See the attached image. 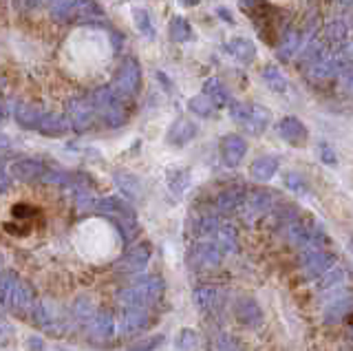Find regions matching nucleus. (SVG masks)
I'll return each mask as SVG.
<instances>
[{"instance_id":"nucleus-20","label":"nucleus","mask_w":353,"mask_h":351,"mask_svg":"<svg viewBox=\"0 0 353 351\" xmlns=\"http://www.w3.org/2000/svg\"><path fill=\"white\" fill-rule=\"evenodd\" d=\"M234 316H236V321L241 325H245L250 329L254 327H259L263 323V312H261V307L259 303L250 299V296H243V299H239L234 303Z\"/></svg>"},{"instance_id":"nucleus-22","label":"nucleus","mask_w":353,"mask_h":351,"mask_svg":"<svg viewBox=\"0 0 353 351\" xmlns=\"http://www.w3.org/2000/svg\"><path fill=\"white\" fill-rule=\"evenodd\" d=\"M245 188L243 185H230V188H223L219 194H216V199H214V205H216V210L221 214H232V212H236L243 199H245Z\"/></svg>"},{"instance_id":"nucleus-39","label":"nucleus","mask_w":353,"mask_h":351,"mask_svg":"<svg viewBox=\"0 0 353 351\" xmlns=\"http://www.w3.org/2000/svg\"><path fill=\"white\" fill-rule=\"evenodd\" d=\"M95 312H97V310H95L93 301H91V299H86V296H82V299H77L75 305H73V316H75L80 323H84V325H86L88 321H91Z\"/></svg>"},{"instance_id":"nucleus-33","label":"nucleus","mask_w":353,"mask_h":351,"mask_svg":"<svg viewBox=\"0 0 353 351\" xmlns=\"http://www.w3.org/2000/svg\"><path fill=\"white\" fill-rule=\"evenodd\" d=\"M336 71L338 69H336L334 58H331V56H323V58H318L316 62L309 64V75H312L314 80H320V82L334 78Z\"/></svg>"},{"instance_id":"nucleus-53","label":"nucleus","mask_w":353,"mask_h":351,"mask_svg":"<svg viewBox=\"0 0 353 351\" xmlns=\"http://www.w3.org/2000/svg\"><path fill=\"white\" fill-rule=\"evenodd\" d=\"M7 117V111H5V106L3 104H0V122H3V119Z\"/></svg>"},{"instance_id":"nucleus-26","label":"nucleus","mask_w":353,"mask_h":351,"mask_svg":"<svg viewBox=\"0 0 353 351\" xmlns=\"http://www.w3.org/2000/svg\"><path fill=\"white\" fill-rule=\"evenodd\" d=\"M351 312H353V292H342L327 305L325 321L327 323H338L345 316H349Z\"/></svg>"},{"instance_id":"nucleus-2","label":"nucleus","mask_w":353,"mask_h":351,"mask_svg":"<svg viewBox=\"0 0 353 351\" xmlns=\"http://www.w3.org/2000/svg\"><path fill=\"white\" fill-rule=\"evenodd\" d=\"M36 296H33V288L22 281L16 272H0V305L7 307L11 312L25 314L31 312L36 305Z\"/></svg>"},{"instance_id":"nucleus-5","label":"nucleus","mask_w":353,"mask_h":351,"mask_svg":"<svg viewBox=\"0 0 353 351\" xmlns=\"http://www.w3.org/2000/svg\"><path fill=\"white\" fill-rule=\"evenodd\" d=\"M51 16L58 23L82 25L93 23V20H102L104 12L95 0H55L51 7Z\"/></svg>"},{"instance_id":"nucleus-32","label":"nucleus","mask_w":353,"mask_h":351,"mask_svg":"<svg viewBox=\"0 0 353 351\" xmlns=\"http://www.w3.org/2000/svg\"><path fill=\"white\" fill-rule=\"evenodd\" d=\"M301 31H296V29H290L287 34L283 36V40L279 42V49H276V53H279V58L281 60H290L296 56V51L301 49L303 45V40H301Z\"/></svg>"},{"instance_id":"nucleus-28","label":"nucleus","mask_w":353,"mask_h":351,"mask_svg":"<svg viewBox=\"0 0 353 351\" xmlns=\"http://www.w3.org/2000/svg\"><path fill=\"white\" fill-rule=\"evenodd\" d=\"M276 170H279V159H276L274 155H263V157H259V159H254V161H252V166H250V177H252L254 181L265 183V181H270V179L274 177Z\"/></svg>"},{"instance_id":"nucleus-3","label":"nucleus","mask_w":353,"mask_h":351,"mask_svg":"<svg viewBox=\"0 0 353 351\" xmlns=\"http://www.w3.org/2000/svg\"><path fill=\"white\" fill-rule=\"evenodd\" d=\"M91 102L95 108V115L102 124H106L108 128H119L128 122V104L124 97H119L117 93H113L110 86H102L91 95Z\"/></svg>"},{"instance_id":"nucleus-50","label":"nucleus","mask_w":353,"mask_h":351,"mask_svg":"<svg viewBox=\"0 0 353 351\" xmlns=\"http://www.w3.org/2000/svg\"><path fill=\"white\" fill-rule=\"evenodd\" d=\"M9 144H11V141H9V137H7V135H3V133H0V150L9 148Z\"/></svg>"},{"instance_id":"nucleus-9","label":"nucleus","mask_w":353,"mask_h":351,"mask_svg":"<svg viewBox=\"0 0 353 351\" xmlns=\"http://www.w3.org/2000/svg\"><path fill=\"white\" fill-rule=\"evenodd\" d=\"M150 259H152V245L148 241H137V243H132L119 257V261L115 263V270L121 274H141L148 268Z\"/></svg>"},{"instance_id":"nucleus-11","label":"nucleus","mask_w":353,"mask_h":351,"mask_svg":"<svg viewBox=\"0 0 353 351\" xmlns=\"http://www.w3.org/2000/svg\"><path fill=\"white\" fill-rule=\"evenodd\" d=\"M221 261H223V252L208 239L196 241V243L190 248V252H188V263L199 272L214 270L221 265Z\"/></svg>"},{"instance_id":"nucleus-16","label":"nucleus","mask_w":353,"mask_h":351,"mask_svg":"<svg viewBox=\"0 0 353 351\" xmlns=\"http://www.w3.org/2000/svg\"><path fill=\"white\" fill-rule=\"evenodd\" d=\"M29 314H31L33 325L47 329V332H49V329H51V332H55V329H62V314L53 303L38 301L36 305H33V310Z\"/></svg>"},{"instance_id":"nucleus-13","label":"nucleus","mask_w":353,"mask_h":351,"mask_svg":"<svg viewBox=\"0 0 353 351\" xmlns=\"http://www.w3.org/2000/svg\"><path fill=\"white\" fill-rule=\"evenodd\" d=\"M115 316L106 310H97L91 321L86 323V334L93 345H106L115 338Z\"/></svg>"},{"instance_id":"nucleus-25","label":"nucleus","mask_w":353,"mask_h":351,"mask_svg":"<svg viewBox=\"0 0 353 351\" xmlns=\"http://www.w3.org/2000/svg\"><path fill=\"white\" fill-rule=\"evenodd\" d=\"M113 181H115L119 192L124 194L126 199L135 201V199H141V197H143V185H141L139 177H135L132 172H128V170H117L113 174Z\"/></svg>"},{"instance_id":"nucleus-47","label":"nucleus","mask_w":353,"mask_h":351,"mask_svg":"<svg viewBox=\"0 0 353 351\" xmlns=\"http://www.w3.org/2000/svg\"><path fill=\"white\" fill-rule=\"evenodd\" d=\"M29 9H42V7H53L55 0H25Z\"/></svg>"},{"instance_id":"nucleus-8","label":"nucleus","mask_w":353,"mask_h":351,"mask_svg":"<svg viewBox=\"0 0 353 351\" xmlns=\"http://www.w3.org/2000/svg\"><path fill=\"white\" fill-rule=\"evenodd\" d=\"M139 86H141L139 62L135 58H124L115 71V78H113V82H110V89H113V93H117L119 97L128 100V97H132L139 91Z\"/></svg>"},{"instance_id":"nucleus-35","label":"nucleus","mask_w":353,"mask_h":351,"mask_svg":"<svg viewBox=\"0 0 353 351\" xmlns=\"http://www.w3.org/2000/svg\"><path fill=\"white\" fill-rule=\"evenodd\" d=\"M168 34H170V40L172 42H190L192 40V27L188 23L185 18L181 16H174L168 25Z\"/></svg>"},{"instance_id":"nucleus-6","label":"nucleus","mask_w":353,"mask_h":351,"mask_svg":"<svg viewBox=\"0 0 353 351\" xmlns=\"http://www.w3.org/2000/svg\"><path fill=\"white\" fill-rule=\"evenodd\" d=\"M287 239L292 241L301 252L307 250H318L327 243L325 230L320 228L312 219H290L287 221Z\"/></svg>"},{"instance_id":"nucleus-18","label":"nucleus","mask_w":353,"mask_h":351,"mask_svg":"<svg viewBox=\"0 0 353 351\" xmlns=\"http://www.w3.org/2000/svg\"><path fill=\"white\" fill-rule=\"evenodd\" d=\"M248 152V141L236 133H230L221 139V159L228 168H236Z\"/></svg>"},{"instance_id":"nucleus-27","label":"nucleus","mask_w":353,"mask_h":351,"mask_svg":"<svg viewBox=\"0 0 353 351\" xmlns=\"http://www.w3.org/2000/svg\"><path fill=\"white\" fill-rule=\"evenodd\" d=\"M192 301L199 312L210 314V312H214V307L219 305V290L214 285H196L192 292Z\"/></svg>"},{"instance_id":"nucleus-23","label":"nucleus","mask_w":353,"mask_h":351,"mask_svg":"<svg viewBox=\"0 0 353 351\" xmlns=\"http://www.w3.org/2000/svg\"><path fill=\"white\" fill-rule=\"evenodd\" d=\"M208 241H212V243L223 252V254H230V252H236L239 250V234H236V228L230 225V223H223L221 221L219 228L214 230V234L210 237Z\"/></svg>"},{"instance_id":"nucleus-1","label":"nucleus","mask_w":353,"mask_h":351,"mask_svg":"<svg viewBox=\"0 0 353 351\" xmlns=\"http://www.w3.org/2000/svg\"><path fill=\"white\" fill-rule=\"evenodd\" d=\"M165 292L161 277H135L117 292V301L124 307H154Z\"/></svg>"},{"instance_id":"nucleus-15","label":"nucleus","mask_w":353,"mask_h":351,"mask_svg":"<svg viewBox=\"0 0 353 351\" xmlns=\"http://www.w3.org/2000/svg\"><path fill=\"white\" fill-rule=\"evenodd\" d=\"M303 272L307 274L309 279H320L327 270H331L336 265V257L327 252L325 248H318V250H307L303 252Z\"/></svg>"},{"instance_id":"nucleus-21","label":"nucleus","mask_w":353,"mask_h":351,"mask_svg":"<svg viewBox=\"0 0 353 351\" xmlns=\"http://www.w3.org/2000/svg\"><path fill=\"white\" fill-rule=\"evenodd\" d=\"M196 133H199V128H196L194 122H190L188 117H179V119H174V122L170 124L168 135H165V141L172 144V146H185L196 137Z\"/></svg>"},{"instance_id":"nucleus-37","label":"nucleus","mask_w":353,"mask_h":351,"mask_svg":"<svg viewBox=\"0 0 353 351\" xmlns=\"http://www.w3.org/2000/svg\"><path fill=\"white\" fill-rule=\"evenodd\" d=\"M188 185H190V172H188L185 168L168 170V188H170V192L183 194Z\"/></svg>"},{"instance_id":"nucleus-58","label":"nucleus","mask_w":353,"mask_h":351,"mask_svg":"<svg viewBox=\"0 0 353 351\" xmlns=\"http://www.w3.org/2000/svg\"><path fill=\"white\" fill-rule=\"evenodd\" d=\"M0 272H3V265H0Z\"/></svg>"},{"instance_id":"nucleus-51","label":"nucleus","mask_w":353,"mask_h":351,"mask_svg":"<svg viewBox=\"0 0 353 351\" xmlns=\"http://www.w3.org/2000/svg\"><path fill=\"white\" fill-rule=\"evenodd\" d=\"M219 16H221V18H225L228 23H234V20H232V16H230V12H225V9H219Z\"/></svg>"},{"instance_id":"nucleus-40","label":"nucleus","mask_w":353,"mask_h":351,"mask_svg":"<svg viewBox=\"0 0 353 351\" xmlns=\"http://www.w3.org/2000/svg\"><path fill=\"white\" fill-rule=\"evenodd\" d=\"M188 108L194 113V115H199V117H212L214 115V104L208 100L205 95H196V97H192L190 102H188Z\"/></svg>"},{"instance_id":"nucleus-31","label":"nucleus","mask_w":353,"mask_h":351,"mask_svg":"<svg viewBox=\"0 0 353 351\" xmlns=\"http://www.w3.org/2000/svg\"><path fill=\"white\" fill-rule=\"evenodd\" d=\"M14 115H16V122L27 130H36L42 119V111L33 104H18Z\"/></svg>"},{"instance_id":"nucleus-52","label":"nucleus","mask_w":353,"mask_h":351,"mask_svg":"<svg viewBox=\"0 0 353 351\" xmlns=\"http://www.w3.org/2000/svg\"><path fill=\"white\" fill-rule=\"evenodd\" d=\"M179 3L183 7H194V5H199V0H179Z\"/></svg>"},{"instance_id":"nucleus-45","label":"nucleus","mask_w":353,"mask_h":351,"mask_svg":"<svg viewBox=\"0 0 353 351\" xmlns=\"http://www.w3.org/2000/svg\"><path fill=\"white\" fill-rule=\"evenodd\" d=\"M285 185L290 188L292 192H298V194H303L307 192V181L301 172H285Z\"/></svg>"},{"instance_id":"nucleus-49","label":"nucleus","mask_w":353,"mask_h":351,"mask_svg":"<svg viewBox=\"0 0 353 351\" xmlns=\"http://www.w3.org/2000/svg\"><path fill=\"white\" fill-rule=\"evenodd\" d=\"M27 345H29V351H44V349H42V340L36 338V336L29 338V340H27Z\"/></svg>"},{"instance_id":"nucleus-42","label":"nucleus","mask_w":353,"mask_h":351,"mask_svg":"<svg viewBox=\"0 0 353 351\" xmlns=\"http://www.w3.org/2000/svg\"><path fill=\"white\" fill-rule=\"evenodd\" d=\"M163 343H165V336L163 334H154V336L137 340V343L132 345L128 351H157Z\"/></svg>"},{"instance_id":"nucleus-14","label":"nucleus","mask_w":353,"mask_h":351,"mask_svg":"<svg viewBox=\"0 0 353 351\" xmlns=\"http://www.w3.org/2000/svg\"><path fill=\"white\" fill-rule=\"evenodd\" d=\"M152 307H124L119 318V332L124 336H132L141 332V329H148L152 323Z\"/></svg>"},{"instance_id":"nucleus-17","label":"nucleus","mask_w":353,"mask_h":351,"mask_svg":"<svg viewBox=\"0 0 353 351\" xmlns=\"http://www.w3.org/2000/svg\"><path fill=\"white\" fill-rule=\"evenodd\" d=\"M49 168L44 166L42 161L38 159H31V157H22V159H16L14 163H11V168H9V174L14 179L18 181H42L44 177V172H47Z\"/></svg>"},{"instance_id":"nucleus-24","label":"nucleus","mask_w":353,"mask_h":351,"mask_svg":"<svg viewBox=\"0 0 353 351\" xmlns=\"http://www.w3.org/2000/svg\"><path fill=\"white\" fill-rule=\"evenodd\" d=\"M69 122L62 117V115H55V113H42V119L38 124V133L44 135V137H51V139H58V137H64L69 133Z\"/></svg>"},{"instance_id":"nucleus-38","label":"nucleus","mask_w":353,"mask_h":351,"mask_svg":"<svg viewBox=\"0 0 353 351\" xmlns=\"http://www.w3.org/2000/svg\"><path fill=\"white\" fill-rule=\"evenodd\" d=\"M325 38L331 42V45H345L349 38V27L342 23V20H331L327 25Z\"/></svg>"},{"instance_id":"nucleus-54","label":"nucleus","mask_w":353,"mask_h":351,"mask_svg":"<svg viewBox=\"0 0 353 351\" xmlns=\"http://www.w3.org/2000/svg\"><path fill=\"white\" fill-rule=\"evenodd\" d=\"M0 172H5V159L0 157Z\"/></svg>"},{"instance_id":"nucleus-29","label":"nucleus","mask_w":353,"mask_h":351,"mask_svg":"<svg viewBox=\"0 0 353 351\" xmlns=\"http://www.w3.org/2000/svg\"><path fill=\"white\" fill-rule=\"evenodd\" d=\"M225 51L243 64H250L256 58V47H254V42L248 38H232L225 45Z\"/></svg>"},{"instance_id":"nucleus-44","label":"nucleus","mask_w":353,"mask_h":351,"mask_svg":"<svg viewBox=\"0 0 353 351\" xmlns=\"http://www.w3.org/2000/svg\"><path fill=\"white\" fill-rule=\"evenodd\" d=\"M336 78H338L340 91L345 95H353V64H347V67L338 69Z\"/></svg>"},{"instance_id":"nucleus-43","label":"nucleus","mask_w":353,"mask_h":351,"mask_svg":"<svg viewBox=\"0 0 353 351\" xmlns=\"http://www.w3.org/2000/svg\"><path fill=\"white\" fill-rule=\"evenodd\" d=\"M132 18H135V25L143 36L154 38V27L150 23V16H148L146 9H135V12H132Z\"/></svg>"},{"instance_id":"nucleus-41","label":"nucleus","mask_w":353,"mask_h":351,"mask_svg":"<svg viewBox=\"0 0 353 351\" xmlns=\"http://www.w3.org/2000/svg\"><path fill=\"white\" fill-rule=\"evenodd\" d=\"M199 347V336L194 329L185 327L179 332V336H176V349L179 351H196Z\"/></svg>"},{"instance_id":"nucleus-55","label":"nucleus","mask_w":353,"mask_h":351,"mask_svg":"<svg viewBox=\"0 0 353 351\" xmlns=\"http://www.w3.org/2000/svg\"><path fill=\"white\" fill-rule=\"evenodd\" d=\"M243 3H245V5H254V3H256V0H243Z\"/></svg>"},{"instance_id":"nucleus-36","label":"nucleus","mask_w":353,"mask_h":351,"mask_svg":"<svg viewBox=\"0 0 353 351\" xmlns=\"http://www.w3.org/2000/svg\"><path fill=\"white\" fill-rule=\"evenodd\" d=\"M263 80H265V84H268L270 89L276 91V93H285V91H287L285 75L281 73V69L276 67V64H268V67L263 69Z\"/></svg>"},{"instance_id":"nucleus-30","label":"nucleus","mask_w":353,"mask_h":351,"mask_svg":"<svg viewBox=\"0 0 353 351\" xmlns=\"http://www.w3.org/2000/svg\"><path fill=\"white\" fill-rule=\"evenodd\" d=\"M203 95L214 104V108H223V106H230L232 104L228 89L216 78H210V80L203 82Z\"/></svg>"},{"instance_id":"nucleus-7","label":"nucleus","mask_w":353,"mask_h":351,"mask_svg":"<svg viewBox=\"0 0 353 351\" xmlns=\"http://www.w3.org/2000/svg\"><path fill=\"white\" fill-rule=\"evenodd\" d=\"M230 115L232 119L241 126V128H245L250 135H263L265 133V128L270 126V111L265 106L261 104H236V102H232L230 104Z\"/></svg>"},{"instance_id":"nucleus-48","label":"nucleus","mask_w":353,"mask_h":351,"mask_svg":"<svg viewBox=\"0 0 353 351\" xmlns=\"http://www.w3.org/2000/svg\"><path fill=\"white\" fill-rule=\"evenodd\" d=\"M9 336H11V329H9V325H7V323H3V321H0V345H3V343H7V340H9Z\"/></svg>"},{"instance_id":"nucleus-12","label":"nucleus","mask_w":353,"mask_h":351,"mask_svg":"<svg viewBox=\"0 0 353 351\" xmlns=\"http://www.w3.org/2000/svg\"><path fill=\"white\" fill-rule=\"evenodd\" d=\"M274 208V194L265 188H256L245 192V199L241 203V214L245 221H256V219L265 217Z\"/></svg>"},{"instance_id":"nucleus-4","label":"nucleus","mask_w":353,"mask_h":351,"mask_svg":"<svg viewBox=\"0 0 353 351\" xmlns=\"http://www.w3.org/2000/svg\"><path fill=\"white\" fill-rule=\"evenodd\" d=\"M93 210L108 217L110 221L119 228L121 237H124L126 241L135 239L139 225H137V212H135V208H132L130 203H126L124 199H119V197H104V199L95 201Z\"/></svg>"},{"instance_id":"nucleus-46","label":"nucleus","mask_w":353,"mask_h":351,"mask_svg":"<svg viewBox=\"0 0 353 351\" xmlns=\"http://www.w3.org/2000/svg\"><path fill=\"white\" fill-rule=\"evenodd\" d=\"M318 157L323 163H327V166H338V155H336V150L331 144H327V141H320L318 144Z\"/></svg>"},{"instance_id":"nucleus-34","label":"nucleus","mask_w":353,"mask_h":351,"mask_svg":"<svg viewBox=\"0 0 353 351\" xmlns=\"http://www.w3.org/2000/svg\"><path fill=\"white\" fill-rule=\"evenodd\" d=\"M345 283H347V270L340 265H334L318 279V288L320 290H338L340 285H345Z\"/></svg>"},{"instance_id":"nucleus-56","label":"nucleus","mask_w":353,"mask_h":351,"mask_svg":"<svg viewBox=\"0 0 353 351\" xmlns=\"http://www.w3.org/2000/svg\"><path fill=\"white\" fill-rule=\"evenodd\" d=\"M342 3H347V5H353V0H342Z\"/></svg>"},{"instance_id":"nucleus-10","label":"nucleus","mask_w":353,"mask_h":351,"mask_svg":"<svg viewBox=\"0 0 353 351\" xmlns=\"http://www.w3.org/2000/svg\"><path fill=\"white\" fill-rule=\"evenodd\" d=\"M66 115H69V126L77 130V133L91 130L97 119L91 97H73V100L66 104Z\"/></svg>"},{"instance_id":"nucleus-19","label":"nucleus","mask_w":353,"mask_h":351,"mask_svg":"<svg viewBox=\"0 0 353 351\" xmlns=\"http://www.w3.org/2000/svg\"><path fill=\"white\" fill-rule=\"evenodd\" d=\"M276 130H279L281 139L287 141L290 146L301 148V146L307 144L309 130H307V126L298 117H283L281 122H279V126H276Z\"/></svg>"},{"instance_id":"nucleus-57","label":"nucleus","mask_w":353,"mask_h":351,"mask_svg":"<svg viewBox=\"0 0 353 351\" xmlns=\"http://www.w3.org/2000/svg\"><path fill=\"white\" fill-rule=\"evenodd\" d=\"M351 250H353V239H351Z\"/></svg>"}]
</instances>
